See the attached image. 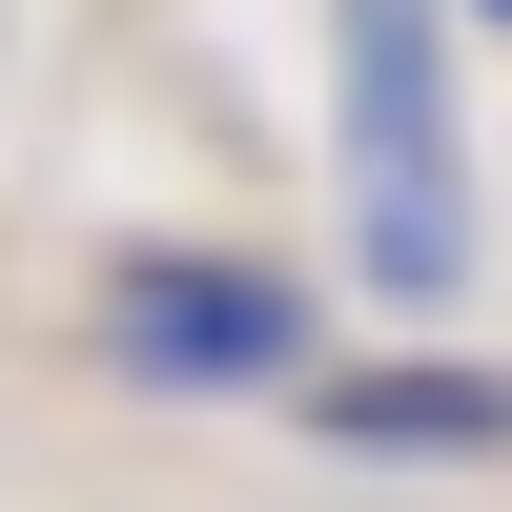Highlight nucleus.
<instances>
[{
  "label": "nucleus",
  "mask_w": 512,
  "mask_h": 512,
  "mask_svg": "<svg viewBox=\"0 0 512 512\" xmlns=\"http://www.w3.org/2000/svg\"><path fill=\"white\" fill-rule=\"evenodd\" d=\"M349 226L390 308H451L472 287V164H451V62L431 0H349Z\"/></svg>",
  "instance_id": "f257e3e1"
},
{
  "label": "nucleus",
  "mask_w": 512,
  "mask_h": 512,
  "mask_svg": "<svg viewBox=\"0 0 512 512\" xmlns=\"http://www.w3.org/2000/svg\"><path fill=\"white\" fill-rule=\"evenodd\" d=\"M103 369L123 390H287L308 369V287L287 267H205V246H144L103 287Z\"/></svg>",
  "instance_id": "f03ea898"
},
{
  "label": "nucleus",
  "mask_w": 512,
  "mask_h": 512,
  "mask_svg": "<svg viewBox=\"0 0 512 512\" xmlns=\"http://www.w3.org/2000/svg\"><path fill=\"white\" fill-rule=\"evenodd\" d=\"M308 431H349V451H512V369H369V390H308Z\"/></svg>",
  "instance_id": "7ed1b4c3"
},
{
  "label": "nucleus",
  "mask_w": 512,
  "mask_h": 512,
  "mask_svg": "<svg viewBox=\"0 0 512 512\" xmlns=\"http://www.w3.org/2000/svg\"><path fill=\"white\" fill-rule=\"evenodd\" d=\"M492 21H512V0H492Z\"/></svg>",
  "instance_id": "20e7f679"
}]
</instances>
